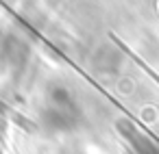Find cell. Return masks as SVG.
Returning a JSON list of instances; mask_svg holds the SVG:
<instances>
[{
  "label": "cell",
  "mask_w": 159,
  "mask_h": 154,
  "mask_svg": "<svg viewBox=\"0 0 159 154\" xmlns=\"http://www.w3.org/2000/svg\"><path fill=\"white\" fill-rule=\"evenodd\" d=\"M131 141H133V145H135V150L139 152V154H159V150L144 137V135H139V132H135V130H131V137H129Z\"/></svg>",
  "instance_id": "1"
}]
</instances>
